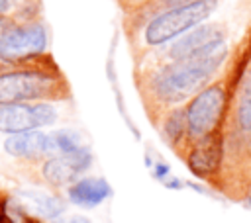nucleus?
Returning a JSON list of instances; mask_svg holds the SVG:
<instances>
[{"mask_svg": "<svg viewBox=\"0 0 251 223\" xmlns=\"http://www.w3.org/2000/svg\"><path fill=\"white\" fill-rule=\"evenodd\" d=\"M227 53L229 47L224 43L182 61L133 67L135 92L149 123L153 125L161 113L173 108L186 106L218 74Z\"/></svg>", "mask_w": 251, "mask_h": 223, "instance_id": "f257e3e1", "label": "nucleus"}, {"mask_svg": "<svg viewBox=\"0 0 251 223\" xmlns=\"http://www.w3.org/2000/svg\"><path fill=\"white\" fill-rule=\"evenodd\" d=\"M251 65V20L241 37L229 49L218 74L184 106L188 143L224 133V125L237 94V88ZM186 143V145H188Z\"/></svg>", "mask_w": 251, "mask_h": 223, "instance_id": "f03ea898", "label": "nucleus"}, {"mask_svg": "<svg viewBox=\"0 0 251 223\" xmlns=\"http://www.w3.org/2000/svg\"><path fill=\"white\" fill-rule=\"evenodd\" d=\"M71 98V82L51 53L18 65H0V106L63 104Z\"/></svg>", "mask_w": 251, "mask_h": 223, "instance_id": "7ed1b4c3", "label": "nucleus"}, {"mask_svg": "<svg viewBox=\"0 0 251 223\" xmlns=\"http://www.w3.org/2000/svg\"><path fill=\"white\" fill-rule=\"evenodd\" d=\"M222 0H188L184 4L161 10L149 18H145L141 23L124 29L127 49L131 55V61L143 57L149 51H155L180 35L188 33L190 29L206 23L210 16L216 12Z\"/></svg>", "mask_w": 251, "mask_h": 223, "instance_id": "20e7f679", "label": "nucleus"}, {"mask_svg": "<svg viewBox=\"0 0 251 223\" xmlns=\"http://www.w3.org/2000/svg\"><path fill=\"white\" fill-rule=\"evenodd\" d=\"M227 43V27L224 23H202L188 33L180 35L178 39L145 53L143 57L133 61V67H155V65H167L175 61H182L188 57H194L198 53H204L212 47Z\"/></svg>", "mask_w": 251, "mask_h": 223, "instance_id": "39448f33", "label": "nucleus"}, {"mask_svg": "<svg viewBox=\"0 0 251 223\" xmlns=\"http://www.w3.org/2000/svg\"><path fill=\"white\" fill-rule=\"evenodd\" d=\"M49 53V33L41 18L14 22L0 35V65H18Z\"/></svg>", "mask_w": 251, "mask_h": 223, "instance_id": "423d86ee", "label": "nucleus"}, {"mask_svg": "<svg viewBox=\"0 0 251 223\" xmlns=\"http://www.w3.org/2000/svg\"><path fill=\"white\" fill-rule=\"evenodd\" d=\"M224 155H226L224 133H216L206 139L188 143L178 155V158L198 180L206 182L216 190L224 166Z\"/></svg>", "mask_w": 251, "mask_h": 223, "instance_id": "0eeeda50", "label": "nucleus"}, {"mask_svg": "<svg viewBox=\"0 0 251 223\" xmlns=\"http://www.w3.org/2000/svg\"><path fill=\"white\" fill-rule=\"evenodd\" d=\"M57 119H59V110L51 102L0 106V133L6 135L35 131L53 125Z\"/></svg>", "mask_w": 251, "mask_h": 223, "instance_id": "6e6552de", "label": "nucleus"}, {"mask_svg": "<svg viewBox=\"0 0 251 223\" xmlns=\"http://www.w3.org/2000/svg\"><path fill=\"white\" fill-rule=\"evenodd\" d=\"M6 155L29 162V164H37L43 158L51 156V149H49V133L35 129V131H25V133H14L8 135L2 143Z\"/></svg>", "mask_w": 251, "mask_h": 223, "instance_id": "1a4fd4ad", "label": "nucleus"}, {"mask_svg": "<svg viewBox=\"0 0 251 223\" xmlns=\"http://www.w3.org/2000/svg\"><path fill=\"white\" fill-rule=\"evenodd\" d=\"M14 196L22 201V205L31 217H37L43 221H57L67 209L65 200L57 192L39 190V188H24V190H18Z\"/></svg>", "mask_w": 251, "mask_h": 223, "instance_id": "9d476101", "label": "nucleus"}, {"mask_svg": "<svg viewBox=\"0 0 251 223\" xmlns=\"http://www.w3.org/2000/svg\"><path fill=\"white\" fill-rule=\"evenodd\" d=\"M67 200L82 209H94L112 196V188L102 176H80L67 190Z\"/></svg>", "mask_w": 251, "mask_h": 223, "instance_id": "9b49d317", "label": "nucleus"}, {"mask_svg": "<svg viewBox=\"0 0 251 223\" xmlns=\"http://www.w3.org/2000/svg\"><path fill=\"white\" fill-rule=\"evenodd\" d=\"M37 172H39L41 182L55 192L67 190L73 182H76L84 174L75 160H71L69 156H59V155L47 156L41 162H37Z\"/></svg>", "mask_w": 251, "mask_h": 223, "instance_id": "f8f14e48", "label": "nucleus"}, {"mask_svg": "<svg viewBox=\"0 0 251 223\" xmlns=\"http://www.w3.org/2000/svg\"><path fill=\"white\" fill-rule=\"evenodd\" d=\"M155 131L159 133V137L163 139V143L173 149V153L178 156L182 153V149L188 143V125H186V108H173L165 113H161L157 117V121L153 123Z\"/></svg>", "mask_w": 251, "mask_h": 223, "instance_id": "ddd939ff", "label": "nucleus"}, {"mask_svg": "<svg viewBox=\"0 0 251 223\" xmlns=\"http://www.w3.org/2000/svg\"><path fill=\"white\" fill-rule=\"evenodd\" d=\"M0 18L27 22L41 18V0H0Z\"/></svg>", "mask_w": 251, "mask_h": 223, "instance_id": "4468645a", "label": "nucleus"}, {"mask_svg": "<svg viewBox=\"0 0 251 223\" xmlns=\"http://www.w3.org/2000/svg\"><path fill=\"white\" fill-rule=\"evenodd\" d=\"M116 2L124 14V20H127V18H137L145 14L157 0H116Z\"/></svg>", "mask_w": 251, "mask_h": 223, "instance_id": "2eb2a0df", "label": "nucleus"}, {"mask_svg": "<svg viewBox=\"0 0 251 223\" xmlns=\"http://www.w3.org/2000/svg\"><path fill=\"white\" fill-rule=\"evenodd\" d=\"M57 223H92L86 215H71V217H65V219H59Z\"/></svg>", "mask_w": 251, "mask_h": 223, "instance_id": "dca6fc26", "label": "nucleus"}, {"mask_svg": "<svg viewBox=\"0 0 251 223\" xmlns=\"http://www.w3.org/2000/svg\"><path fill=\"white\" fill-rule=\"evenodd\" d=\"M27 223H49V221H43V219H37V217H31Z\"/></svg>", "mask_w": 251, "mask_h": 223, "instance_id": "f3484780", "label": "nucleus"}, {"mask_svg": "<svg viewBox=\"0 0 251 223\" xmlns=\"http://www.w3.org/2000/svg\"><path fill=\"white\" fill-rule=\"evenodd\" d=\"M245 201H247V205H251V192H249V196H247V200H245Z\"/></svg>", "mask_w": 251, "mask_h": 223, "instance_id": "a211bd4d", "label": "nucleus"}]
</instances>
